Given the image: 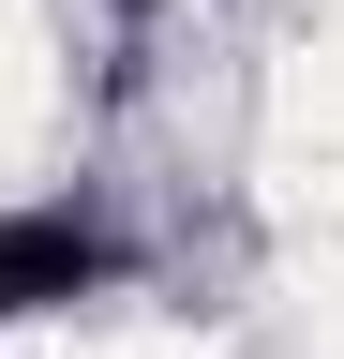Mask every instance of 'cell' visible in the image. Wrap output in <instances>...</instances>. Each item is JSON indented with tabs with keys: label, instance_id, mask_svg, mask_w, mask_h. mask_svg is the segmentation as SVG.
Here are the masks:
<instances>
[{
	"label": "cell",
	"instance_id": "obj_1",
	"mask_svg": "<svg viewBox=\"0 0 344 359\" xmlns=\"http://www.w3.org/2000/svg\"><path fill=\"white\" fill-rule=\"evenodd\" d=\"M90 285H120V240L90 210H0V314H60Z\"/></svg>",
	"mask_w": 344,
	"mask_h": 359
},
{
	"label": "cell",
	"instance_id": "obj_2",
	"mask_svg": "<svg viewBox=\"0 0 344 359\" xmlns=\"http://www.w3.org/2000/svg\"><path fill=\"white\" fill-rule=\"evenodd\" d=\"M135 15H150V0H135Z\"/></svg>",
	"mask_w": 344,
	"mask_h": 359
}]
</instances>
